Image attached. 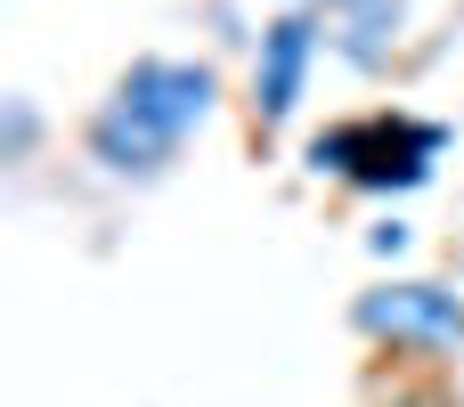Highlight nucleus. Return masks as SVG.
<instances>
[{
    "instance_id": "nucleus-8",
    "label": "nucleus",
    "mask_w": 464,
    "mask_h": 407,
    "mask_svg": "<svg viewBox=\"0 0 464 407\" xmlns=\"http://www.w3.org/2000/svg\"><path fill=\"white\" fill-rule=\"evenodd\" d=\"M326 8H343V16H359V8H375V0H326Z\"/></svg>"
},
{
    "instance_id": "nucleus-2",
    "label": "nucleus",
    "mask_w": 464,
    "mask_h": 407,
    "mask_svg": "<svg viewBox=\"0 0 464 407\" xmlns=\"http://www.w3.org/2000/svg\"><path fill=\"white\" fill-rule=\"evenodd\" d=\"M449 131L440 122H416V114H367V122H334L310 139V171L326 179H351L367 196H400V188H424L432 163H440Z\"/></svg>"
},
{
    "instance_id": "nucleus-5",
    "label": "nucleus",
    "mask_w": 464,
    "mask_h": 407,
    "mask_svg": "<svg viewBox=\"0 0 464 407\" xmlns=\"http://www.w3.org/2000/svg\"><path fill=\"white\" fill-rule=\"evenodd\" d=\"M392 41H400V0H375V8H359V16H351L343 57H351V65H383V57H392Z\"/></svg>"
},
{
    "instance_id": "nucleus-7",
    "label": "nucleus",
    "mask_w": 464,
    "mask_h": 407,
    "mask_svg": "<svg viewBox=\"0 0 464 407\" xmlns=\"http://www.w3.org/2000/svg\"><path fill=\"white\" fill-rule=\"evenodd\" d=\"M367 253H375V261H400V253H408V220H375V228H367Z\"/></svg>"
},
{
    "instance_id": "nucleus-3",
    "label": "nucleus",
    "mask_w": 464,
    "mask_h": 407,
    "mask_svg": "<svg viewBox=\"0 0 464 407\" xmlns=\"http://www.w3.org/2000/svg\"><path fill=\"white\" fill-rule=\"evenodd\" d=\"M359 334L400 343V351H464V294L432 286V277H392L375 294H359Z\"/></svg>"
},
{
    "instance_id": "nucleus-4",
    "label": "nucleus",
    "mask_w": 464,
    "mask_h": 407,
    "mask_svg": "<svg viewBox=\"0 0 464 407\" xmlns=\"http://www.w3.org/2000/svg\"><path fill=\"white\" fill-rule=\"evenodd\" d=\"M318 65V16L310 8H277L261 24V49H253V122L277 131L294 106H302V82Z\"/></svg>"
},
{
    "instance_id": "nucleus-6",
    "label": "nucleus",
    "mask_w": 464,
    "mask_h": 407,
    "mask_svg": "<svg viewBox=\"0 0 464 407\" xmlns=\"http://www.w3.org/2000/svg\"><path fill=\"white\" fill-rule=\"evenodd\" d=\"M0 114H8V122H0V163H24L33 139H41V114H33V98H8Z\"/></svg>"
},
{
    "instance_id": "nucleus-1",
    "label": "nucleus",
    "mask_w": 464,
    "mask_h": 407,
    "mask_svg": "<svg viewBox=\"0 0 464 407\" xmlns=\"http://www.w3.org/2000/svg\"><path fill=\"white\" fill-rule=\"evenodd\" d=\"M212 98H220L212 65H196V57H139V65L114 82V98L90 114V163L114 171V179H155V171H171V155H179L188 131L212 114Z\"/></svg>"
}]
</instances>
